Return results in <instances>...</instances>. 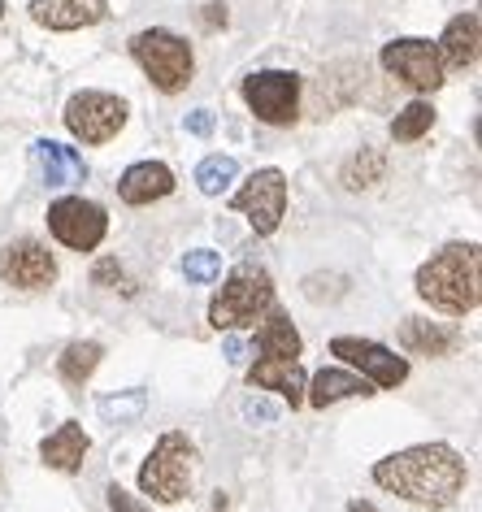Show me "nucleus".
<instances>
[{
	"label": "nucleus",
	"mask_w": 482,
	"mask_h": 512,
	"mask_svg": "<svg viewBox=\"0 0 482 512\" xmlns=\"http://www.w3.org/2000/svg\"><path fill=\"white\" fill-rule=\"evenodd\" d=\"M374 482L417 508H452L469 482V469L456 447L417 443V447H404V452L378 460Z\"/></svg>",
	"instance_id": "f257e3e1"
},
{
	"label": "nucleus",
	"mask_w": 482,
	"mask_h": 512,
	"mask_svg": "<svg viewBox=\"0 0 482 512\" xmlns=\"http://www.w3.org/2000/svg\"><path fill=\"white\" fill-rule=\"evenodd\" d=\"M417 296L430 309L465 317L482 300V252L478 243H448L417 270Z\"/></svg>",
	"instance_id": "f03ea898"
},
{
	"label": "nucleus",
	"mask_w": 482,
	"mask_h": 512,
	"mask_svg": "<svg viewBox=\"0 0 482 512\" xmlns=\"http://www.w3.org/2000/svg\"><path fill=\"white\" fill-rule=\"evenodd\" d=\"M196 460H200V452L183 430L161 434L157 447L148 452V460L139 465V491L152 495L157 504H179L196 486Z\"/></svg>",
	"instance_id": "7ed1b4c3"
},
{
	"label": "nucleus",
	"mask_w": 482,
	"mask_h": 512,
	"mask_svg": "<svg viewBox=\"0 0 482 512\" xmlns=\"http://www.w3.org/2000/svg\"><path fill=\"white\" fill-rule=\"evenodd\" d=\"M270 304H274V278L265 274L261 265H239L209 304V326L213 330L252 326Z\"/></svg>",
	"instance_id": "20e7f679"
},
{
	"label": "nucleus",
	"mask_w": 482,
	"mask_h": 512,
	"mask_svg": "<svg viewBox=\"0 0 482 512\" xmlns=\"http://www.w3.org/2000/svg\"><path fill=\"white\" fill-rule=\"evenodd\" d=\"M131 57L144 66L152 87H157V92H166V96L183 92V87L192 83V70H196L192 44H187L183 35H174V31H161V27L139 31L131 40Z\"/></svg>",
	"instance_id": "39448f33"
},
{
	"label": "nucleus",
	"mask_w": 482,
	"mask_h": 512,
	"mask_svg": "<svg viewBox=\"0 0 482 512\" xmlns=\"http://www.w3.org/2000/svg\"><path fill=\"white\" fill-rule=\"evenodd\" d=\"M126 100L109 96V92H79L70 96L66 105V126L74 139H83V144H109L113 135L126 126Z\"/></svg>",
	"instance_id": "423d86ee"
},
{
	"label": "nucleus",
	"mask_w": 482,
	"mask_h": 512,
	"mask_svg": "<svg viewBox=\"0 0 482 512\" xmlns=\"http://www.w3.org/2000/svg\"><path fill=\"white\" fill-rule=\"evenodd\" d=\"M244 100L261 122L270 126H291L300 109V79L291 70H261L244 79Z\"/></svg>",
	"instance_id": "0eeeda50"
},
{
	"label": "nucleus",
	"mask_w": 482,
	"mask_h": 512,
	"mask_svg": "<svg viewBox=\"0 0 482 512\" xmlns=\"http://www.w3.org/2000/svg\"><path fill=\"white\" fill-rule=\"evenodd\" d=\"M48 230H53L57 243H66L74 252H92L100 248L109 230V217L96 200H83V196H66L48 209Z\"/></svg>",
	"instance_id": "6e6552de"
},
{
	"label": "nucleus",
	"mask_w": 482,
	"mask_h": 512,
	"mask_svg": "<svg viewBox=\"0 0 482 512\" xmlns=\"http://www.w3.org/2000/svg\"><path fill=\"white\" fill-rule=\"evenodd\" d=\"M231 209L248 213V222L257 235H274L278 222H283L287 213V178L283 170H257L244 183V191H235L231 196Z\"/></svg>",
	"instance_id": "1a4fd4ad"
},
{
	"label": "nucleus",
	"mask_w": 482,
	"mask_h": 512,
	"mask_svg": "<svg viewBox=\"0 0 482 512\" xmlns=\"http://www.w3.org/2000/svg\"><path fill=\"white\" fill-rule=\"evenodd\" d=\"M383 70L409 83L413 92H439L443 87V57L430 40H391L383 48Z\"/></svg>",
	"instance_id": "9d476101"
},
{
	"label": "nucleus",
	"mask_w": 482,
	"mask_h": 512,
	"mask_svg": "<svg viewBox=\"0 0 482 512\" xmlns=\"http://www.w3.org/2000/svg\"><path fill=\"white\" fill-rule=\"evenodd\" d=\"M0 278L18 291H44L57 283V261L40 239H14L0 248Z\"/></svg>",
	"instance_id": "9b49d317"
},
{
	"label": "nucleus",
	"mask_w": 482,
	"mask_h": 512,
	"mask_svg": "<svg viewBox=\"0 0 482 512\" xmlns=\"http://www.w3.org/2000/svg\"><path fill=\"white\" fill-rule=\"evenodd\" d=\"M331 352L339 361H348L352 369H361L374 387H400L409 378V361L396 356L383 343H370V339H331Z\"/></svg>",
	"instance_id": "f8f14e48"
},
{
	"label": "nucleus",
	"mask_w": 482,
	"mask_h": 512,
	"mask_svg": "<svg viewBox=\"0 0 482 512\" xmlns=\"http://www.w3.org/2000/svg\"><path fill=\"white\" fill-rule=\"evenodd\" d=\"M109 14V0H31V18L48 31L96 27Z\"/></svg>",
	"instance_id": "ddd939ff"
},
{
	"label": "nucleus",
	"mask_w": 482,
	"mask_h": 512,
	"mask_svg": "<svg viewBox=\"0 0 482 512\" xmlns=\"http://www.w3.org/2000/svg\"><path fill=\"white\" fill-rule=\"evenodd\" d=\"M248 382L252 387H261V391H278L291 408H300L304 404V369L296 356H261L257 365L248 369Z\"/></svg>",
	"instance_id": "4468645a"
},
{
	"label": "nucleus",
	"mask_w": 482,
	"mask_h": 512,
	"mask_svg": "<svg viewBox=\"0 0 482 512\" xmlns=\"http://www.w3.org/2000/svg\"><path fill=\"white\" fill-rule=\"evenodd\" d=\"M31 161L35 170H40V178L48 187H70V183H83L87 178V165L74 148L57 144V139H35L31 144Z\"/></svg>",
	"instance_id": "2eb2a0df"
},
{
	"label": "nucleus",
	"mask_w": 482,
	"mask_h": 512,
	"mask_svg": "<svg viewBox=\"0 0 482 512\" xmlns=\"http://www.w3.org/2000/svg\"><path fill=\"white\" fill-rule=\"evenodd\" d=\"M87 452H92V439L83 434L79 421H61V426L40 443L44 465L57 469V473H79L83 460H87Z\"/></svg>",
	"instance_id": "dca6fc26"
},
{
	"label": "nucleus",
	"mask_w": 482,
	"mask_h": 512,
	"mask_svg": "<svg viewBox=\"0 0 482 512\" xmlns=\"http://www.w3.org/2000/svg\"><path fill=\"white\" fill-rule=\"evenodd\" d=\"M174 191V170L161 161H139L118 178V196L126 204H152V200H166Z\"/></svg>",
	"instance_id": "f3484780"
},
{
	"label": "nucleus",
	"mask_w": 482,
	"mask_h": 512,
	"mask_svg": "<svg viewBox=\"0 0 482 512\" xmlns=\"http://www.w3.org/2000/svg\"><path fill=\"white\" fill-rule=\"evenodd\" d=\"M400 343L417 356H448V352L461 348V330L439 326V322H422V317H404Z\"/></svg>",
	"instance_id": "a211bd4d"
},
{
	"label": "nucleus",
	"mask_w": 482,
	"mask_h": 512,
	"mask_svg": "<svg viewBox=\"0 0 482 512\" xmlns=\"http://www.w3.org/2000/svg\"><path fill=\"white\" fill-rule=\"evenodd\" d=\"M478 31H482L478 14L452 18L448 31H443V40H439L443 66H452V70H469V66H474V61H478Z\"/></svg>",
	"instance_id": "6ab92c4d"
},
{
	"label": "nucleus",
	"mask_w": 482,
	"mask_h": 512,
	"mask_svg": "<svg viewBox=\"0 0 482 512\" xmlns=\"http://www.w3.org/2000/svg\"><path fill=\"white\" fill-rule=\"evenodd\" d=\"M304 400H309L313 408H326V404H339V400H348V395H374V382L370 378H357V374H348V369H322L313 382H304Z\"/></svg>",
	"instance_id": "aec40b11"
},
{
	"label": "nucleus",
	"mask_w": 482,
	"mask_h": 512,
	"mask_svg": "<svg viewBox=\"0 0 482 512\" xmlns=\"http://www.w3.org/2000/svg\"><path fill=\"white\" fill-rule=\"evenodd\" d=\"M265 322H261V330H257V352L261 356H300V335H296V326H291V317L283 313V309H265L261 313Z\"/></svg>",
	"instance_id": "412c9836"
},
{
	"label": "nucleus",
	"mask_w": 482,
	"mask_h": 512,
	"mask_svg": "<svg viewBox=\"0 0 482 512\" xmlns=\"http://www.w3.org/2000/svg\"><path fill=\"white\" fill-rule=\"evenodd\" d=\"M100 356H105V348H100V343H92V339H87V343H70V348L61 352V361H57L61 382H70V387H83V382L96 374Z\"/></svg>",
	"instance_id": "4be33fe9"
},
{
	"label": "nucleus",
	"mask_w": 482,
	"mask_h": 512,
	"mask_svg": "<svg viewBox=\"0 0 482 512\" xmlns=\"http://www.w3.org/2000/svg\"><path fill=\"white\" fill-rule=\"evenodd\" d=\"M383 174H387V157H383V152H378V148H361L357 157L344 165V187L348 191H365V187L383 183Z\"/></svg>",
	"instance_id": "5701e85b"
},
{
	"label": "nucleus",
	"mask_w": 482,
	"mask_h": 512,
	"mask_svg": "<svg viewBox=\"0 0 482 512\" xmlns=\"http://www.w3.org/2000/svg\"><path fill=\"white\" fill-rule=\"evenodd\" d=\"M430 126H435V109H430V100H413L409 109L396 113V122H391V139H396V144H413V139H422Z\"/></svg>",
	"instance_id": "b1692460"
},
{
	"label": "nucleus",
	"mask_w": 482,
	"mask_h": 512,
	"mask_svg": "<svg viewBox=\"0 0 482 512\" xmlns=\"http://www.w3.org/2000/svg\"><path fill=\"white\" fill-rule=\"evenodd\" d=\"M235 174H239V165H235V157H205L200 161V170H196V183H200V191L205 196H218V191H226L235 183Z\"/></svg>",
	"instance_id": "393cba45"
},
{
	"label": "nucleus",
	"mask_w": 482,
	"mask_h": 512,
	"mask_svg": "<svg viewBox=\"0 0 482 512\" xmlns=\"http://www.w3.org/2000/svg\"><path fill=\"white\" fill-rule=\"evenodd\" d=\"M148 395L144 391H126V395H109V400H100V417L113 421V426H122V421H131L144 413Z\"/></svg>",
	"instance_id": "a878e982"
},
{
	"label": "nucleus",
	"mask_w": 482,
	"mask_h": 512,
	"mask_svg": "<svg viewBox=\"0 0 482 512\" xmlns=\"http://www.w3.org/2000/svg\"><path fill=\"white\" fill-rule=\"evenodd\" d=\"M183 274H187V283H213V278L222 274V256L209 252V248L187 252L183 256Z\"/></svg>",
	"instance_id": "bb28decb"
},
{
	"label": "nucleus",
	"mask_w": 482,
	"mask_h": 512,
	"mask_svg": "<svg viewBox=\"0 0 482 512\" xmlns=\"http://www.w3.org/2000/svg\"><path fill=\"white\" fill-rule=\"evenodd\" d=\"M92 283H96V287L126 291V296H131V291H135V283H131V278H126V270H122L118 261H113V256H105V261H96V270H92Z\"/></svg>",
	"instance_id": "cd10ccee"
},
{
	"label": "nucleus",
	"mask_w": 482,
	"mask_h": 512,
	"mask_svg": "<svg viewBox=\"0 0 482 512\" xmlns=\"http://www.w3.org/2000/svg\"><path fill=\"white\" fill-rule=\"evenodd\" d=\"M304 296H309L313 304H322V300H339L344 296V278H322V274H313V278H304Z\"/></svg>",
	"instance_id": "c85d7f7f"
},
{
	"label": "nucleus",
	"mask_w": 482,
	"mask_h": 512,
	"mask_svg": "<svg viewBox=\"0 0 482 512\" xmlns=\"http://www.w3.org/2000/svg\"><path fill=\"white\" fill-rule=\"evenodd\" d=\"M105 495H109V508H113V512H152V508H144V504H139V499H135L131 491H122L118 482H113Z\"/></svg>",
	"instance_id": "c756f323"
},
{
	"label": "nucleus",
	"mask_w": 482,
	"mask_h": 512,
	"mask_svg": "<svg viewBox=\"0 0 482 512\" xmlns=\"http://www.w3.org/2000/svg\"><path fill=\"white\" fill-rule=\"evenodd\" d=\"M244 417L248 421H261V426H270V421H278V408L270 400H244Z\"/></svg>",
	"instance_id": "7c9ffc66"
},
{
	"label": "nucleus",
	"mask_w": 482,
	"mask_h": 512,
	"mask_svg": "<svg viewBox=\"0 0 482 512\" xmlns=\"http://www.w3.org/2000/svg\"><path fill=\"white\" fill-rule=\"evenodd\" d=\"M187 131H192V135H209L213 131V113L209 109H196V113H187Z\"/></svg>",
	"instance_id": "2f4dec72"
},
{
	"label": "nucleus",
	"mask_w": 482,
	"mask_h": 512,
	"mask_svg": "<svg viewBox=\"0 0 482 512\" xmlns=\"http://www.w3.org/2000/svg\"><path fill=\"white\" fill-rule=\"evenodd\" d=\"M226 361H231V365L244 361V343H239V339H226Z\"/></svg>",
	"instance_id": "473e14b6"
},
{
	"label": "nucleus",
	"mask_w": 482,
	"mask_h": 512,
	"mask_svg": "<svg viewBox=\"0 0 482 512\" xmlns=\"http://www.w3.org/2000/svg\"><path fill=\"white\" fill-rule=\"evenodd\" d=\"M205 22H209V27H218V22H222V27H226V5H209V14H205Z\"/></svg>",
	"instance_id": "72a5a7b5"
},
{
	"label": "nucleus",
	"mask_w": 482,
	"mask_h": 512,
	"mask_svg": "<svg viewBox=\"0 0 482 512\" xmlns=\"http://www.w3.org/2000/svg\"><path fill=\"white\" fill-rule=\"evenodd\" d=\"M348 512H378V508L370 504V499H352V504H348Z\"/></svg>",
	"instance_id": "f704fd0d"
},
{
	"label": "nucleus",
	"mask_w": 482,
	"mask_h": 512,
	"mask_svg": "<svg viewBox=\"0 0 482 512\" xmlns=\"http://www.w3.org/2000/svg\"><path fill=\"white\" fill-rule=\"evenodd\" d=\"M0 14H5V0H0Z\"/></svg>",
	"instance_id": "c9c22d12"
}]
</instances>
